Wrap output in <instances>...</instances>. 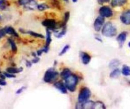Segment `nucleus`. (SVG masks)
Instances as JSON below:
<instances>
[{"instance_id": "obj_1", "label": "nucleus", "mask_w": 130, "mask_h": 109, "mask_svg": "<svg viewBox=\"0 0 130 109\" xmlns=\"http://www.w3.org/2000/svg\"><path fill=\"white\" fill-rule=\"evenodd\" d=\"M78 83V77L71 74L64 79V84L66 88L71 92H74L76 88L77 85Z\"/></svg>"}, {"instance_id": "obj_2", "label": "nucleus", "mask_w": 130, "mask_h": 109, "mask_svg": "<svg viewBox=\"0 0 130 109\" xmlns=\"http://www.w3.org/2000/svg\"><path fill=\"white\" fill-rule=\"evenodd\" d=\"M59 77V73L53 69H49L47 70L44 74L43 80L44 82L51 83L55 82Z\"/></svg>"}, {"instance_id": "obj_3", "label": "nucleus", "mask_w": 130, "mask_h": 109, "mask_svg": "<svg viewBox=\"0 0 130 109\" xmlns=\"http://www.w3.org/2000/svg\"><path fill=\"white\" fill-rule=\"evenodd\" d=\"M103 35L107 37H113L117 34V30L111 22L106 23L102 30Z\"/></svg>"}, {"instance_id": "obj_4", "label": "nucleus", "mask_w": 130, "mask_h": 109, "mask_svg": "<svg viewBox=\"0 0 130 109\" xmlns=\"http://www.w3.org/2000/svg\"><path fill=\"white\" fill-rule=\"evenodd\" d=\"M91 95V91L87 87L82 88L78 95V101L80 102H84L87 101Z\"/></svg>"}, {"instance_id": "obj_5", "label": "nucleus", "mask_w": 130, "mask_h": 109, "mask_svg": "<svg viewBox=\"0 0 130 109\" xmlns=\"http://www.w3.org/2000/svg\"><path fill=\"white\" fill-rule=\"evenodd\" d=\"M42 24L43 26L46 27L47 29L53 31L55 32V33L57 32V23L56 21L53 19H45L42 22Z\"/></svg>"}, {"instance_id": "obj_6", "label": "nucleus", "mask_w": 130, "mask_h": 109, "mask_svg": "<svg viewBox=\"0 0 130 109\" xmlns=\"http://www.w3.org/2000/svg\"><path fill=\"white\" fill-rule=\"evenodd\" d=\"M99 13L100 16L106 18L110 17L113 15L112 10L107 6H103L100 8L99 10Z\"/></svg>"}, {"instance_id": "obj_7", "label": "nucleus", "mask_w": 130, "mask_h": 109, "mask_svg": "<svg viewBox=\"0 0 130 109\" xmlns=\"http://www.w3.org/2000/svg\"><path fill=\"white\" fill-rule=\"evenodd\" d=\"M104 17L101 16H99L96 18L93 24L94 28L95 31H99L101 29V28L104 22Z\"/></svg>"}, {"instance_id": "obj_8", "label": "nucleus", "mask_w": 130, "mask_h": 109, "mask_svg": "<svg viewBox=\"0 0 130 109\" xmlns=\"http://www.w3.org/2000/svg\"><path fill=\"white\" fill-rule=\"evenodd\" d=\"M121 22L125 25L130 24V10L126 11L123 13L120 16Z\"/></svg>"}, {"instance_id": "obj_9", "label": "nucleus", "mask_w": 130, "mask_h": 109, "mask_svg": "<svg viewBox=\"0 0 130 109\" xmlns=\"http://www.w3.org/2000/svg\"><path fill=\"white\" fill-rule=\"evenodd\" d=\"M54 86L58 90H59L62 93L66 94L67 93V88L66 87L65 84L61 82H56L54 84Z\"/></svg>"}, {"instance_id": "obj_10", "label": "nucleus", "mask_w": 130, "mask_h": 109, "mask_svg": "<svg viewBox=\"0 0 130 109\" xmlns=\"http://www.w3.org/2000/svg\"><path fill=\"white\" fill-rule=\"evenodd\" d=\"M81 58L82 62L84 65L88 64L91 59L90 56L88 53L84 52H82L81 53Z\"/></svg>"}, {"instance_id": "obj_11", "label": "nucleus", "mask_w": 130, "mask_h": 109, "mask_svg": "<svg viewBox=\"0 0 130 109\" xmlns=\"http://www.w3.org/2000/svg\"><path fill=\"white\" fill-rule=\"evenodd\" d=\"M126 36L127 33L126 32H122L118 35L116 39L120 45H122L123 44L126 38Z\"/></svg>"}, {"instance_id": "obj_12", "label": "nucleus", "mask_w": 130, "mask_h": 109, "mask_svg": "<svg viewBox=\"0 0 130 109\" xmlns=\"http://www.w3.org/2000/svg\"><path fill=\"white\" fill-rule=\"evenodd\" d=\"M5 29H6L7 34H10L11 35H13L15 37L19 36L18 34L17 33V32L15 31V30L12 27H11V26L6 27Z\"/></svg>"}, {"instance_id": "obj_13", "label": "nucleus", "mask_w": 130, "mask_h": 109, "mask_svg": "<svg viewBox=\"0 0 130 109\" xmlns=\"http://www.w3.org/2000/svg\"><path fill=\"white\" fill-rule=\"evenodd\" d=\"M23 68H14V67H9L6 69V72L11 73V74H16L22 71Z\"/></svg>"}, {"instance_id": "obj_14", "label": "nucleus", "mask_w": 130, "mask_h": 109, "mask_svg": "<svg viewBox=\"0 0 130 109\" xmlns=\"http://www.w3.org/2000/svg\"><path fill=\"white\" fill-rule=\"evenodd\" d=\"M126 1L127 0H112L111 5L113 7H119L123 5Z\"/></svg>"}, {"instance_id": "obj_15", "label": "nucleus", "mask_w": 130, "mask_h": 109, "mask_svg": "<svg viewBox=\"0 0 130 109\" xmlns=\"http://www.w3.org/2000/svg\"><path fill=\"white\" fill-rule=\"evenodd\" d=\"M71 74H72V72L70 69H69L68 68H65L61 71V72L60 74V77L63 80H64L66 78H67Z\"/></svg>"}, {"instance_id": "obj_16", "label": "nucleus", "mask_w": 130, "mask_h": 109, "mask_svg": "<svg viewBox=\"0 0 130 109\" xmlns=\"http://www.w3.org/2000/svg\"><path fill=\"white\" fill-rule=\"evenodd\" d=\"M94 103V102H93L91 100H87L82 103V108H93Z\"/></svg>"}, {"instance_id": "obj_17", "label": "nucleus", "mask_w": 130, "mask_h": 109, "mask_svg": "<svg viewBox=\"0 0 130 109\" xmlns=\"http://www.w3.org/2000/svg\"><path fill=\"white\" fill-rule=\"evenodd\" d=\"M51 33L50 30L47 29H46V45L48 46L50 44L51 42Z\"/></svg>"}, {"instance_id": "obj_18", "label": "nucleus", "mask_w": 130, "mask_h": 109, "mask_svg": "<svg viewBox=\"0 0 130 109\" xmlns=\"http://www.w3.org/2000/svg\"><path fill=\"white\" fill-rule=\"evenodd\" d=\"M122 73L125 76H129L130 75V67L126 65L123 66L122 69Z\"/></svg>"}, {"instance_id": "obj_19", "label": "nucleus", "mask_w": 130, "mask_h": 109, "mask_svg": "<svg viewBox=\"0 0 130 109\" xmlns=\"http://www.w3.org/2000/svg\"><path fill=\"white\" fill-rule=\"evenodd\" d=\"M27 33L30 34V35L34 36V37H38V38H44V36L43 35L41 34H40V33H38L37 32H34V31H27L26 32Z\"/></svg>"}, {"instance_id": "obj_20", "label": "nucleus", "mask_w": 130, "mask_h": 109, "mask_svg": "<svg viewBox=\"0 0 130 109\" xmlns=\"http://www.w3.org/2000/svg\"><path fill=\"white\" fill-rule=\"evenodd\" d=\"M120 72L119 70L118 69H114L111 73V74H110V76L111 78H115L118 77L120 75Z\"/></svg>"}, {"instance_id": "obj_21", "label": "nucleus", "mask_w": 130, "mask_h": 109, "mask_svg": "<svg viewBox=\"0 0 130 109\" xmlns=\"http://www.w3.org/2000/svg\"><path fill=\"white\" fill-rule=\"evenodd\" d=\"M66 28L65 27H63V28L59 32H57L56 33V34H55V36L57 37V38H61L63 36H64L65 35V34L66 33Z\"/></svg>"}, {"instance_id": "obj_22", "label": "nucleus", "mask_w": 130, "mask_h": 109, "mask_svg": "<svg viewBox=\"0 0 130 109\" xmlns=\"http://www.w3.org/2000/svg\"><path fill=\"white\" fill-rule=\"evenodd\" d=\"M8 41L9 42V43L11 45V49H12V50L13 52H15L16 51H17V46H16V45L15 44V43L14 42V41L11 38H9L8 39Z\"/></svg>"}, {"instance_id": "obj_23", "label": "nucleus", "mask_w": 130, "mask_h": 109, "mask_svg": "<svg viewBox=\"0 0 130 109\" xmlns=\"http://www.w3.org/2000/svg\"><path fill=\"white\" fill-rule=\"evenodd\" d=\"M37 8L38 10H39L40 11H44V10L48 9L49 6L47 4H41L37 5Z\"/></svg>"}, {"instance_id": "obj_24", "label": "nucleus", "mask_w": 130, "mask_h": 109, "mask_svg": "<svg viewBox=\"0 0 130 109\" xmlns=\"http://www.w3.org/2000/svg\"><path fill=\"white\" fill-rule=\"evenodd\" d=\"M105 106L104 103L101 101L94 102L93 108H105Z\"/></svg>"}, {"instance_id": "obj_25", "label": "nucleus", "mask_w": 130, "mask_h": 109, "mask_svg": "<svg viewBox=\"0 0 130 109\" xmlns=\"http://www.w3.org/2000/svg\"><path fill=\"white\" fill-rule=\"evenodd\" d=\"M119 62L118 60H114L113 61H112L110 64H109V66L110 68H115L116 67H117V66L119 65Z\"/></svg>"}, {"instance_id": "obj_26", "label": "nucleus", "mask_w": 130, "mask_h": 109, "mask_svg": "<svg viewBox=\"0 0 130 109\" xmlns=\"http://www.w3.org/2000/svg\"><path fill=\"white\" fill-rule=\"evenodd\" d=\"M70 48V45L68 44L66 45L61 49V50L60 51V52L59 53V56H61L62 55H63Z\"/></svg>"}, {"instance_id": "obj_27", "label": "nucleus", "mask_w": 130, "mask_h": 109, "mask_svg": "<svg viewBox=\"0 0 130 109\" xmlns=\"http://www.w3.org/2000/svg\"><path fill=\"white\" fill-rule=\"evenodd\" d=\"M7 4L6 0H0V9L4 10L6 9Z\"/></svg>"}, {"instance_id": "obj_28", "label": "nucleus", "mask_w": 130, "mask_h": 109, "mask_svg": "<svg viewBox=\"0 0 130 109\" xmlns=\"http://www.w3.org/2000/svg\"><path fill=\"white\" fill-rule=\"evenodd\" d=\"M70 18V12H66L64 14V24L66 25V23L68 21Z\"/></svg>"}, {"instance_id": "obj_29", "label": "nucleus", "mask_w": 130, "mask_h": 109, "mask_svg": "<svg viewBox=\"0 0 130 109\" xmlns=\"http://www.w3.org/2000/svg\"><path fill=\"white\" fill-rule=\"evenodd\" d=\"M6 31L5 29V27L4 28L0 29V39L4 37L6 34Z\"/></svg>"}, {"instance_id": "obj_30", "label": "nucleus", "mask_w": 130, "mask_h": 109, "mask_svg": "<svg viewBox=\"0 0 130 109\" xmlns=\"http://www.w3.org/2000/svg\"><path fill=\"white\" fill-rule=\"evenodd\" d=\"M4 75L6 76V77H7V78H14V77H15V75H14L13 74H11V73H8V72H4Z\"/></svg>"}, {"instance_id": "obj_31", "label": "nucleus", "mask_w": 130, "mask_h": 109, "mask_svg": "<svg viewBox=\"0 0 130 109\" xmlns=\"http://www.w3.org/2000/svg\"><path fill=\"white\" fill-rule=\"evenodd\" d=\"M26 89V87L25 86H22L20 88H19V89H18L16 92V94H19L20 93H21L25 89Z\"/></svg>"}, {"instance_id": "obj_32", "label": "nucleus", "mask_w": 130, "mask_h": 109, "mask_svg": "<svg viewBox=\"0 0 130 109\" xmlns=\"http://www.w3.org/2000/svg\"><path fill=\"white\" fill-rule=\"evenodd\" d=\"M35 57V58H34V59H33L32 60L31 62H32V63H38V62L39 61V58L38 57H36V56H35V57Z\"/></svg>"}, {"instance_id": "obj_33", "label": "nucleus", "mask_w": 130, "mask_h": 109, "mask_svg": "<svg viewBox=\"0 0 130 109\" xmlns=\"http://www.w3.org/2000/svg\"><path fill=\"white\" fill-rule=\"evenodd\" d=\"M7 84V82L4 80V79H0V85L1 86H5Z\"/></svg>"}, {"instance_id": "obj_34", "label": "nucleus", "mask_w": 130, "mask_h": 109, "mask_svg": "<svg viewBox=\"0 0 130 109\" xmlns=\"http://www.w3.org/2000/svg\"><path fill=\"white\" fill-rule=\"evenodd\" d=\"M98 1V2L102 5V4H103L104 3H107L108 2H109L110 0H97Z\"/></svg>"}, {"instance_id": "obj_35", "label": "nucleus", "mask_w": 130, "mask_h": 109, "mask_svg": "<svg viewBox=\"0 0 130 109\" xmlns=\"http://www.w3.org/2000/svg\"><path fill=\"white\" fill-rule=\"evenodd\" d=\"M26 66H27L28 67H30L31 66V63H30V62L28 61H26Z\"/></svg>"}, {"instance_id": "obj_36", "label": "nucleus", "mask_w": 130, "mask_h": 109, "mask_svg": "<svg viewBox=\"0 0 130 109\" xmlns=\"http://www.w3.org/2000/svg\"><path fill=\"white\" fill-rule=\"evenodd\" d=\"M72 2H73V3H76V2H77L78 0H72Z\"/></svg>"}, {"instance_id": "obj_37", "label": "nucleus", "mask_w": 130, "mask_h": 109, "mask_svg": "<svg viewBox=\"0 0 130 109\" xmlns=\"http://www.w3.org/2000/svg\"><path fill=\"white\" fill-rule=\"evenodd\" d=\"M128 46L130 47V42L128 43Z\"/></svg>"}, {"instance_id": "obj_38", "label": "nucleus", "mask_w": 130, "mask_h": 109, "mask_svg": "<svg viewBox=\"0 0 130 109\" xmlns=\"http://www.w3.org/2000/svg\"><path fill=\"white\" fill-rule=\"evenodd\" d=\"M64 1H66V2H68L69 1V0H64Z\"/></svg>"}, {"instance_id": "obj_39", "label": "nucleus", "mask_w": 130, "mask_h": 109, "mask_svg": "<svg viewBox=\"0 0 130 109\" xmlns=\"http://www.w3.org/2000/svg\"><path fill=\"white\" fill-rule=\"evenodd\" d=\"M0 19H1V15H0Z\"/></svg>"}, {"instance_id": "obj_40", "label": "nucleus", "mask_w": 130, "mask_h": 109, "mask_svg": "<svg viewBox=\"0 0 130 109\" xmlns=\"http://www.w3.org/2000/svg\"><path fill=\"white\" fill-rule=\"evenodd\" d=\"M0 73H1V71H0Z\"/></svg>"}, {"instance_id": "obj_41", "label": "nucleus", "mask_w": 130, "mask_h": 109, "mask_svg": "<svg viewBox=\"0 0 130 109\" xmlns=\"http://www.w3.org/2000/svg\"><path fill=\"white\" fill-rule=\"evenodd\" d=\"M0 90H1V88H0Z\"/></svg>"}]
</instances>
